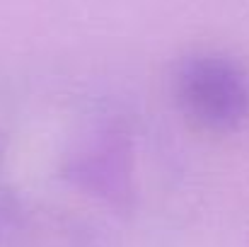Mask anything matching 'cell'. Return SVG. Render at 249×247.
Returning a JSON list of instances; mask_svg holds the SVG:
<instances>
[{"mask_svg": "<svg viewBox=\"0 0 249 247\" xmlns=\"http://www.w3.org/2000/svg\"><path fill=\"white\" fill-rule=\"evenodd\" d=\"M10 133H12V112H10L7 102L0 97V167H2V158L7 153Z\"/></svg>", "mask_w": 249, "mask_h": 247, "instance_id": "277c9868", "label": "cell"}, {"mask_svg": "<svg viewBox=\"0 0 249 247\" xmlns=\"http://www.w3.org/2000/svg\"><path fill=\"white\" fill-rule=\"evenodd\" d=\"M0 247H92L80 221L29 201L0 179Z\"/></svg>", "mask_w": 249, "mask_h": 247, "instance_id": "7a4b0ae2", "label": "cell"}, {"mask_svg": "<svg viewBox=\"0 0 249 247\" xmlns=\"http://www.w3.org/2000/svg\"><path fill=\"white\" fill-rule=\"evenodd\" d=\"M174 97L184 116L206 131L228 133L249 121V73L225 54L186 56L174 73Z\"/></svg>", "mask_w": 249, "mask_h": 247, "instance_id": "6da1fadb", "label": "cell"}, {"mask_svg": "<svg viewBox=\"0 0 249 247\" xmlns=\"http://www.w3.org/2000/svg\"><path fill=\"white\" fill-rule=\"evenodd\" d=\"M66 177L114 206H128L133 199L128 133L116 126L99 129L83 151L68 160Z\"/></svg>", "mask_w": 249, "mask_h": 247, "instance_id": "3957f363", "label": "cell"}]
</instances>
